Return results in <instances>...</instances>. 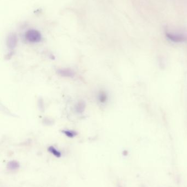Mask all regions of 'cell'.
<instances>
[{
  "instance_id": "1",
  "label": "cell",
  "mask_w": 187,
  "mask_h": 187,
  "mask_svg": "<svg viewBox=\"0 0 187 187\" xmlns=\"http://www.w3.org/2000/svg\"><path fill=\"white\" fill-rule=\"evenodd\" d=\"M25 37L26 40L31 43H38L42 40L40 32L35 29L29 30L26 32Z\"/></svg>"
},
{
  "instance_id": "2",
  "label": "cell",
  "mask_w": 187,
  "mask_h": 187,
  "mask_svg": "<svg viewBox=\"0 0 187 187\" xmlns=\"http://www.w3.org/2000/svg\"><path fill=\"white\" fill-rule=\"evenodd\" d=\"M166 36L167 38L170 40L174 42H182L186 40V37H184L181 35H174L172 33H166Z\"/></svg>"
},
{
  "instance_id": "3",
  "label": "cell",
  "mask_w": 187,
  "mask_h": 187,
  "mask_svg": "<svg viewBox=\"0 0 187 187\" xmlns=\"http://www.w3.org/2000/svg\"><path fill=\"white\" fill-rule=\"evenodd\" d=\"M17 43V37L15 34L10 35L7 39V45L8 48L11 49H14Z\"/></svg>"
},
{
  "instance_id": "4",
  "label": "cell",
  "mask_w": 187,
  "mask_h": 187,
  "mask_svg": "<svg viewBox=\"0 0 187 187\" xmlns=\"http://www.w3.org/2000/svg\"><path fill=\"white\" fill-rule=\"evenodd\" d=\"M57 72L59 75L62 77H72L74 76L73 71L69 69H60Z\"/></svg>"
},
{
  "instance_id": "5",
  "label": "cell",
  "mask_w": 187,
  "mask_h": 187,
  "mask_svg": "<svg viewBox=\"0 0 187 187\" xmlns=\"http://www.w3.org/2000/svg\"><path fill=\"white\" fill-rule=\"evenodd\" d=\"M63 133L64 134H65L66 136L70 137V138H73V137L77 135V132L73 131V130H63Z\"/></svg>"
},
{
  "instance_id": "6",
  "label": "cell",
  "mask_w": 187,
  "mask_h": 187,
  "mask_svg": "<svg viewBox=\"0 0 187 187\" xmlns=\"http://www.w3.org/2000/svg\"><path fill=\"white\" fill-rule=\"evenodd\" d=\"M49 151L51 153L53 154L54 155H55V156L57 157H60V155H61L60 153L59 152L58 150H57L55 147H49Z\"/></svg>"
},
{
  "instance_id": "7",
  "label": "cell",
  "mask_w": 187,
  "mask_h": 187,
  "mask_svg": "<svg viewBox=\"0 0 187 187\" xmlns=\"http://www.w3.org/2000/svg\"><path fill=\"white\" fill-rule=\"evenodd\" d=\"M107 99V97H106V95L103 94H100L99 96V99L100 102H105L106 101V99Z\"/></svg>"
}]
</instances>
